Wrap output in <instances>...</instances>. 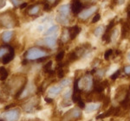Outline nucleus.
<instances>
[{
	"mask_svg": "<svg viewBox=\"0 0 130 121\" xmlns=\"http://www.w3.org/2000/svg\"><path fill=\"white\" fill-rule=\"evenodd\" d=\"M127 59H128V61L130 62V52H128V53H127Z\"/></svg>",
	"mask_w": 130,
	"mask_h": 121,
	"instance_id": "ea45409f",
	"label": "nucleus"
},
{
	"mask_svg": "<svg viewBox=\"0 0 130 121\" xmlns=\"http://www.w3.org/2000/svg\"><path fill=\"white\" fill-rule=\"evenodd\" d=\"M100 108H101L100 103H90V104H88V105L85 106V112H86V113H90V112H92L97 111Z\"/></svg>",
	"mask_w": 130,
	"mask_h": 121,
	"instance_id": "2eb2a0df",
	"label": "nucleus"
},
{
	"mask_svg": "<svg viewBox=\"0 0 130 121\" xmlns=\"http://www.w3.org/2000/svg\"><path fill=\"white\" fill-rule=\"evenodd\" d=\"M41 4V2H39V3L34 4V5H28V7L26 8V14H28L30 16H36L39 15L42 9Z\"/></svg>",
	"mask_w": 130,
	"mask_h": 121,
	"instance_id": "1a4fd4ad",
	"label": "nucleus"
},
{
	"mask_svg": "<svg viewBox=\"0 0 130 121\" xmlns=\"http://www.w3.org/2000/svg\"><path fill=\"white\" fill-rule=\"evenodd\" d=\"M101 18H102V16H101V13L100 12H96V13L94 15L93 18H92L91 20V24H96L97 22H99L101 20Z\"/></svg>",
	"mask_w": 130,
	"mask_h": 121,
	"instance_id": "393cba45",
	"label": "nucleus"
},
{
	"mask_svg": "<svg viewBox=\"0 0 130 121\" xmlns=\"http://www.w3.org/2000/svg\"><path fill=\"white\" fill-rule=\"evenodd\" d=\"M44 100L47 102V103H49V104H51V103H53V99H52L51 97L49 98V97H45L44 98Z\"/></svg>",
	"mask_w": 130,
	"mask_h": 121,
	"instance_id": "c9c22d12",
	"label": "nucleus"
},
{
	"mask_svg": "<svg viewBox=\"0 0 130 121\" xmlns=\"http://www.w3.org/2000/svg\"><path fill=\"white\" fill-rule=\"evenodd\" d=\"M43 9L46 12H50V11H51V10H52L53 7H52V5H50V4L46 3V2H43Z\"/></svg>",
	"mask_w": 130,
	"mask_h": 121,
	"instance_id": "bb28decb",
	"label": "nucleus"
},
{
	"mask_svg": "<svg viewBox=\"0 0 130 121\" xmlns=\"http://www.w3.org/2000/svg\"><path fill=\"white\" fill-rule=\"evenodd\" d=\"M68 30V33H69V36H70V40L73 41L75 40L77 37V35L81 33L82 31V27L79 25H74L67 28Z\"/></svg>",
	"mask_w": 130,
	"mask_h": 121,
	"instance_id": "9d476101",
	"label": "nucleus"
},
{
	"mask_svg": "<svg viewBox=\"0 0 130 121\" xmlns=\"http://www.w3.org/2000/svg\"><path fill=\"white\" fill-rule=\"evenodd\" d=\"M104 30H105V28H104L103 25L97 26L96 28H95V30H93V34L95 37H99L101 35H103Z\"/></svg>",
	"mask_w": 130,
	"mask_h": 121,
	"instance_id": "aec40b11",
	"label": "nucleus"
},
{
	"mask_svg": "<svg viewBox=\"0 0 130 121\" xmlns=\"http://www.w3.org/2000/svg\"><path fill=\"white\" fill-rule=\"evenodd\" d=\"M98 10V7H96L95 5H92L89 6V8H85L84 10L82 12L77 15L78 18L82 21H86L88 20L90 16H92L93 15H95L96 13V11Z\"/></svg>",
	"mask_w": 130,
	"mask_h": 121,
	"instance_id": "0eeeda50",
	"label": "nucleus"
},
{
	"mask_svg": "<svg viewBox=\"0 0 130 121\" xmlns=\"http://www.w3.org/2000/svg\"><path fill=\"white\" fill-rule=\"evenodd\" d=\"M64 56H65V51H64V50L60 51L59 53H58L57 55H56V61L57 62H62V61L63 60Z\"/></svg>",
	"mask_w": 130,
	"mask_h": 121,
	"instance_id": "a878e982",
	"label": "nucleus"
},
{
	"mask_svg": "<svg viewBox=\"0 0 130 121\" xmlns=\"http://www.w3.org/2000/svg\"><path fill=\"white\" fill-rule=\"evenodd\" d=\"M13 49L14 48L9 44L2 45L1 47H0V59H2V58H3L5 55H7L8 53H10Z\"/></svg>",
	"mask_w": 130,
	"mask_h": 121,
	"instance_id": "dca6fc26",
	"label": "nucleus"
},
{
	"mask_svg": "<svg viewBox=\"0 0 130 121\" xmlns=\"http://www.w3.org/2000/svg\"><path fill=\"white\" fill-rule=\"evenodd\" d=\"M49 56V53L43 47H32L24 53V57L30 62L37 61L42 57Z\"/></svg>",
	"mask_w": 130,
	"mask_h": 121,
	"instance_id": "7ed1b4c3",
	"label": "nucleus"
},
{
	"mask_svg": "<svg viewBox=\"0 0 130 121\" xmlns=\"http://www.w3.org/2000/svg\"><path fill=\"white\" fill-rule=\"evenodd\" d=\"M68 114H70V118H80L82 117V111L81 108L79 107H75L72 110H70L68 112Z\"/></svg>",
	"mask_w": 130,
	"mask_h": 121,
	"instance_id": "f3484780",
	"label": "nucleus"
},
{
	"mask_svg": "<svg viewBox=\"0 0 130 121\" xmlns=\"http://www.w3.org/2000/svg\"><path fill=\"white\" fill-rule=\"evenodd\" d=\"M9 75V71L5 67H0V80H5Z\"/></svg>",
	"mask_w": 130,
	"mask_h": 121,
	"instance_id": "412c9836",
	"label": "nucleus"
},
{
	"mask_svg": "<svg viewBox=\"0 0 130 121\" xmlns=\"http://www.w3.org/2000/svg\"><path fill=\"white\" fill-rule=\"evenodd\" d=\"M19 26V19L16 12L12 10H8L0 13V28L12 29Z\"/></svg>",
	"mask_w": 130,
	"mask_h": 121,
	"instance_id": "f257e3e1",
	"label": "nucleus"
},
{
	"mask_svg": "<svg viewBox=\"0 0 130 121\" xmlns=\"http://www.w3.org/2000/svg\"><path fill=\"white\" fill-rule=\"evenodd\" d=\"M85 1H89V0H85Z\"/></svg>",
	"mask_w": 130,
	"mask_h": 121,
	"instance_id": "79ce46f5",
	"label": "nucleus"
},
{
	"mask_svg": "<svg viewBox=\"0 0 130 121\" xmlns=\"http://www.w3.org/2000/svg\"><path fill=\"white\" fill-rule=\"evenodd\" d=\"M62 89H63V87H62L61 85H54V86L50 87V89H49V94L50 96H52V97H54V96H56L58 94H60L61 92L62 91Z\"/></svg>",
	"mask_w": 130,
	"mask_h": 121,
	"instance_id": "ddd939ff",
	"label": "nucleus"
},
{
	"mask_svg": "<svg viewBox=\"0 0 130 121\" xmlns=\"http://www.w3.org/2000/svg\"><path fill=\"white\" fill-rule=\"evenodd\" d=\"M70 7L71 13L74 16H77L85 9V5L83 3V0H72L70 4Z\"/></svg>",
	"mask_w": 130,
	"mask_h": 121,
	"instance_id": "6e6552de",
	"label": "nucleus"
},
{
	"mask_svg": "<svg viewBox=\"0 0 130 121\" xmlns=\"http://www.w3.org/2000/svg\"><path fill=\"white\" fill-rule=\"evenodd\" d=\"M104 105H103V107L105 108L106 106H108V105H109L110 103V97L109 96H105V98H104Z\"/></svg>",
	"mask_w": 130,
	"mask_h": 121,
	"instance_id": "7c9ffc66",
	"label": "nucleus"
},
{
	"mask_svg": "<svg viewBox=\"0 0 130 121\" xmlns=\"http://www.w3.org/2000/svg\"><path fill=\"white\" fill-rule=\"evenodd\" d=\"M77 105H78V107L81 108V109H83V108H85V106H86L85 103L83 102V100L82 99H80V100L77 101Z\"/></svg>",
	"mask_w": 130,
	"mask_h": 121,
	"instance_id": "473e14b6",
	"label": "nucleus"
},
{
	"mask_svg": "<svg viewBox=\"0 0 130 121\" xmlns=\"http://www.w3.org/2000/svg\"><path fill=\"white\" fill-rule=\"evenodd\" d=\"M115 109L116 108L114 107V106H111L109 109L108 110L107 112H103L102 114H99L98 116H96V119H100V118H108L113 114H115Z\"/></svg>",
	"mask_w": 130,
	"mask_h": 121,
	"instance_id": "a211bd4d",
	"label": "nucleus"
},
{
	"mask_svg": "<svg viewBox=\"0 0 130 121\" xmlns=\"http://www.w3.org/2000/svg\"><path fill=\"white\" fill-rule=\"evenodd\" d=\"M79 87L82 90L89 92L94 87V80L92 74H87L83 78L79 79Z\"/></svg>",
	"mask_w": 130,
	"mask_h": 121,
	"instance_id": "20e7f679",
	"label": "nucleus"
},
{
	"mask_svg": "<svg viewBox=\"0 0 130 121\" xmlns=\"http://www.w3.org/2000/svg\"><path fill=\"white\" fill-rule=\"evenodd\" d=\"M72 83V80H70V79H69V78H65L63 79L61 82L59 83V84L62 86V87H69V86H70V84Z\"/></svg>",
	"mask_w": 130,
	"mask_h": 121,
	"instance_id": "4be33fe9",
	"label": "nucleus"
},
{
	"mask_svg": "<svg viewBox=\"0 0 130 121\" xmlns=\"http://www.w3.org/2000/svg\"><path fill=\"white\" fill-rule=\"evenodd\" d=\"M110 8L111 9H113V8L115 7V6L116 5H119V0H111L110 2Z\"/></svg>",
	"mask_w": 130,
	"mask_h": 121,
	"instance_id": "2f4dec72",
	"label": "nucleus"
},
{
	"mask_svg": "<svg viewBox=\"0 0 130 121\" xmlns=\"http://www.w3.org/2000/svg\"><path fill=\"white\" fill-rule=\"evenodd\" d=\"M130 33V24L127 23V21H124L121 23V38L125 39L127 37V35Z\"/></svg>",
	"mask_w": 130,
	"mask_h": 121,
	"instance_id": "9b49d317",
	"label": "nucleus"
},
{
	"mask_svg": "<svg viewBox=\"0 0 130 121\" xmlns=\"http://www.w3.org/2000/svg\"><path fill=\"white\" fill-rule=\"evenodd\" d=\"M28 7V3H26V2H24V3H22L19 6V9L20 10H24V9H26V8Z\"/></svg>",
	"mask_w": 130,
	"mask_h": 121,
	"instance_id": "f704fd0d",
	"label": "nucleus"
},
{
	"mask_svg": "<svg viewBox=\"0 0 130 121\" xmlns=\"http://www.w3.org/2000/svg\"><path fill=\"white\" fill-rule=\"evenodd\" d=\"M10 2H11V4H12V5L14 6L15 8H18V7H19L20 5L22 4V1L23 0H10Z\"/></svg>",
	"mask_w": 130,
	"mask_h": 121,
	"instance_id": "c85d7f7f",
	"label": "nucleus"
},
{
	"mask_svg": "<svg viewBox=\"0 0 130 121\" xmlns=\"http://www.w3.org/2000/svg\"><path fill=\"white\" fill-rule=\"evenodd\" d=\"M114 49H107L104 53V59L105 60H109V58L111 57V55H114Z\"/></svg>",
	"mask_w": 130,
	"mask_h": 121,
	"instance_id": "5701e85b",
	"label": "nucleus"
},
{
	"mask_svg": "<svg viewBox=\"0 0 130 121\" xmlns=\"http://www.w3.org/2000/svg\"><path fill=\"white\" fill-rule=\"evenodd\" d=\"M37 45L41 46V47H46L48 49H54L57 44V38H56V35H48L44 37L42 40L37 41Z\"/></svg>",
	"mask_w": 130,
	"mask_h": 121,
	"instance_id": "39448f33",
	"label": "nucleus"
},
{
	"mask_svg": "<svg viewBox=\"0 0 130 121\" xmlns=\"http://www.w3.org/2000/svg\"><path fill=\"white\" fill-rule=\"evenodd\" d=\"M51 67H52V61H49V62H46L44 64V66H43V71L48 74L50 70H52Z\"/></svg>",
	"mask_w": 130,
	"mask_h": 121,
	"instance_id": "b1692460",
	"label": "nucleus"
},
{
	"mask_svg": "<svg viewBox=\"0 0 130 121\" xmlns=\"http://www.w3.org/2000/svg\"><path fill=\"white\" fill-rule=\"evenodd\" d=\"M14 57H15V49H13L10 53H8L7 55L4 56L1 59V62L3 64H8L14 59Z\"/></svg>",
	"mask_w": 130,
	"mask_h": 121,
	"instance_id": "4468645a",
	"label": "nucleus"
},
{
	"mask_svg": "<svg viewBox=\"0 0 130 121\" xmlns=\"http://www.w3.org/2000/svg\"><path fill=\"white\" fill-rule=\"evenodd\" d=\"M16 105H15V104H11V105H9V106H5V110H9V109H10V108H12V107H13V106H15Z\"/></svg>",
	"mask_w": 130,
	"mask_h": 121,
	"instance_id": "58836bf2",
	"label": "nucleus"
},
{
	"mask_svg": "<svg viewBox=\"0 0 130 121\" xmlns=\"http://www.w3.org/2000/svg\"><path fill=\"white\" fill-rule=\"evenodd\" d=\"M121 68H119L118 70L115 71L114 74H113L112 75L110 76V79H111L112 80H115L117 78H118L119 76H121Z\"/></svg>",
	"mask_w": 130,
	"mask_h": 121,
	"instance_id": "cd10ccee",
	"label": "nucleus"
},
{
	"mask_svg": "<svg viewBox=\"0 0 130 121\" xmlns=\"http://www.w3.org/2000/svg\"><path fill=\"white\" fill-rule=\"evenodd\" d=\"M14 31L12 30H6L5 32H3L1 34V40L4 43H5V44H7V43H9L10 41L12 40V38H13L14 36Z\"/></svg>",
	"mask_w": 130,
	"mask_h": 121,
	"instance_id": "f8f14e48",
	"label": "nucleus"
},
{
	"mask_svg": "<svg viewBox=\"0 0 130 121\" xmlns=\"http://www.w3.org/2000/svg\"><path fill=\"white\" fill-rule=\"evenodd\" d=\"M123 71H124V73L126 74L129 75L130 74V66H126L125 68H123Z\"/></svg>",
	"mask_w": 130,
	"mask_h": 121,
	"instance_id": "72a5a7b5",
	"label": "nucleus"
},
{
	"mask_svg": "<svg viewBox=\"0 0 130 121\" xmlns=\"http://www.w3.org/2000/svg\"><path fill=\"white\" fill-rule=\"evenodd\" d=\"M70 13L71 7L70 4L61 5L57 9V15H56V20L59 24L62 25H68L70 23Z\"/></svg>",
	"mask_w": 130,
	"mask_h": 121,
	"instance_id": "f03ea898",
	"label": "nucleus"
},
{
	"mask_svg": "<svg viewBox=\"0 0 130 121\" xmlns=\"http://www.w3.org/2000/svg\"><path fill=\"white\" fill-rule=\"evenodd\" d=\"M1 117L5 121H18L20 118V110L18 108H12L3 112Z\"/></svg>",
	"mask_w": 130,
	"mask_h": 121,
	"instance_id": "423d86ee",
	"label": "nucleus"
},
{
	"mask_svg": "<svg viewBox=\"0 0 130 121\" xmlns=\"http://www.w3.org/2000/svg\"><path fill=\"white\" fill-rule=\"evenodd\" d=\"M72 90H69L67 91L66 93H64V96H63V99H70L71 97H72Z\"/></svg>",
	"mask_w": 130,
	"mask_h": 121,
	"instance_id": "c756f323",
	"label": "nucleus"
},
{
	"mask_svg": "<svg viewBox=\"0 0 130 121\" xmlns=\"http://www.w3.org/2000/svg\"><path fill=\"white\" fill-rule=\"evenodd\" d=\"M30 2H34L35 0H30Z\"/></svg>",
	"mask_w": 130,
	"mask_h": 121,
	"instance_id": "a19ab883",
	"label": "nucleus"
},
{
	"mask_svg": "<svg viewBox=\"0 0 130 121\" xmlns=\"http://www.w3.org/2000/svg\"><path fill=\"white\" fill-rule=\"evenodd\" d=\"M5 4H6L5 0H0V9H2L3 7H5Z\"/></svg>",
	"mask_w": 130,
	"mask_h": 121,
	"instance_id": "4c0bfd02",
	"label": "nucleus"
},
{
	"mask_svg": "<svg viewBox=\"0 0 130 121\" xmlns=\"http://www.w3.org/2000/svg\"><path fill=\"white\" fill-rule=\"evenodd\" d=\"M59 30V26L58 25H52L51 27H50L47 30L44 31L43 33V35L45 36H48V35H56V33Z\"/></svg>",
	"mask_w": 130,
	"mask_h": 121,
	"instance_id": "6ab92c4d",
	"label": "nucleus"
},
{
	"mask_svg": "<svg viewBox=\"0 0 130 121\" xmlns=\"http://www.w3.org/2000/svg\"><path fill=\"white\" fill-rule=\"evenodd\" d=\"M56 1H57V0H43V2H46V3L50 4V5H52V7H53V5L56 3Z\"/></svg>",
	"mask_w": 130,
	"mask_h": 121,
	"instance_id": "e433bc0d",
	"label": "nucleus"
}]
</instances>
